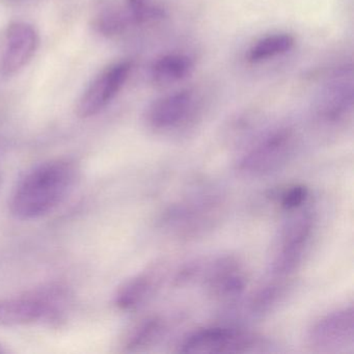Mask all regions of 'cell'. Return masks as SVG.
<instances>
[{
  "mask_svg": "<svg viewBox=\"0 0 354 354\" xmlns=\"http://www.w3.org/2000/svg\"><path fill=\"white\" fill-rule=\"evenodd\" d=\"M75 180V167L67 160L49 161L35 167L16 187L12 212L24 221L47 214L63 202Z\"/></svg>",
  "mask_w": 354,
  "mask_h": 354,
  "instance_id": "1",
  "label": "cell"
},
{
  "mask_svg": "<svg viewBox=\"0 0 354 354\" xmlns=\"http://www.w3.org/2000/svg\"><path fill=\"white\" fill-rule=\"evenodd\" d=\"M268 339L236 327L211 326L186 335L178 346L181 353H262L269 351Z\"/></svg>",
  "mask_w": 354,
  "mask_h": 354,
  "instance_id": "2",
  "label": "cell"
},
{
  "mask_svg": "<svg viewBox=\"0 0 354 354\" xmlns=\"http://www.w3.org/2000/svg\"><path fill=\"white\" fill-rule=\"evenodd\" d=\"M292 213L279 231L271 263V277L283 281H288L299 268L315 230L312 212L302 208Z\"/></svg>",
  "mask_w": 354,
  "mask_h": 354,
  "instance_id": "3",
  "label": "cell"
},
{
  "mask_svg": "<svg viewBox=\"0 0 354 354\" xmlns=\"http://www.w3.org/2000/svg\"><path fill=\"white\" fill-rule=\"evenodd\" d=\"M295 134L288 128L271 130L246 147L237 161L240 173L250 177L270 175L285 167L295 152Z\"/></svg>",
  "mask_w": 354,
  "mask_h": 354,
  "instance_id": "4",
  "label": "cell"
},
{
  "mask_svg": "<svg viewBox=\"0 0 354 354\" xmlns=\"http://www.w3.org/2000/svg\"><path fill=\"white\" fill-rule=\"evenodd\" d=\"M221 205V198L215 194H196L171 207L163 217V225L180 237H194L218 221Z\"/></svg>",
  "mask_w": 354,
  "mask_h": 354,
  "instance_id": "5",
  "label": "cell"
},
{
  "mask_svg": "<svg viewBox=\"0 0 354 354\" xmlns=\"http://www.w3.org/2000/svg\"><path fill=\"white\" fill-rule=\"evenodd\" d=\"M313 351L337 353L354 344L353 308L351 306L328 313L314 322L308 330Z\"/></svg>",
  "mask_w": 354,
  "mask_h": 354,
  "instance_id": "6",
  "label": "cell"
},
{
  "mask_svg": "<svg viewBox=\"0 0 354 354\" xmlns=\"http://www.w3.org/2000/svg\"><path fill=\"white\" fill-rule=\"evenodd\" d=\"M131 70L132 64L128 61L113 64L103 70L80 97L76 106L78 117L88 119L109 106L125 86Z\"/></svg>",
  "mask_w": 354,
  "mask_h": 354,
  "instance_id": "7",
  "label": "cell"
},
{
  "mask_svg": "<svg viewBox=\"0 0 354 354\" xmlns=\"http://www.w3.org/2000/svg\"><path fill=\"white\" fill-rule=\"evenodd\" d=\"M165 16V10L158 6L149 3L142 5L127 3L124 7L115 6L101 12L95 21V26L103 36L115 37L123 34L132 26L161 21Z\"/></svg>",
  "mask_w": 354,
  "mask_h": 354,
  "instance_id": "8",
  "label": "cell"
},
{
  "mask_svg": "<svg viewBox=\"0 0 354 354\" xmlns=\"http://www.w3.org/2000/svg\"><path fill=\"white\" fill-rule=\"evenodd\" d=\"M196 100L192 91L184 90L161 97L147 111V123L155 131L169 132L188 123L194 113Z\"/></svg>",
  "mask_w": 354,
  "mask_h": 354,
  "instance_id": "9",
  "label": "cell"
},
{
  "mask_svg": "<svg viewBox=\"0 0 354 354\" xmlns=\"http://www.w3.org/2000/svg\"><path fill=\"white\" fill-rule=\"evenodd\" d=\"M39 44L40 37L34 26L26 22H12L6 32L1 72L8 76L19 72L36 55Z\"/></svg>",
  "mask_w": 354,
  "mask_h": 354,
  "instance_id": "10",
  "label": "cell"
},
{
  "mask_svg": "<svg viewBox=\"0 0 354 354\" xmlns=\"http://www.w3.org/2000/svg\"><path fill=\"white\" fill-rule=\"evenodd\" d=\"M205 283L213 297L233 301L243 293L246 275L239 261L233 257H223L207 268Z\"/></svg>",
  "mask_w": 354,
  "mask_h": 354,
  "instance_id": "11",
  "label": "cell"
},
{
  "mask_svg": "<svg viewBox=\"0 0 354 354\" xmlns=\"http://www.w3.org/2000/svg\"><path fill=\"white\" fill-rule=\"evenodd\" d=\"M353 104L351 70H339L321 93L317 115L326 124L343 121L351 113Z\"/></svg>",
  "mask_w": 354,
  "mask_h": 354,
  "instance_id": "12",
  "label": "cell"
},
{
  "mask_svg": "<svg viewBox=\"0 0 354 354\" xmlns=\"http://www.w3.org/2000/svg\"><path fill=\"white\" fill-rule=\"evenodd\" d=\"M44 319V310L35 295L0 300V326H20Z\"/></svg>",
  "mask_w": 354,
  "mask_h": 354,
  "instance_id": "13",
  "label": "cell"
},
{
  "mask_svg": "<svg viewBox=\"0 0 354 354\" xmlns=\"http://www.w3.org/2000/svg\"><path fill=\"white\" fill-rule=\"evenodd\" d=\"M157 277L155 273H142L124 283L115 296V304L122 310H136L144 306L155 293Z\"/></svg>",
  "mask_w": 354,
  "mask_h": 354,
  "instance_id": "14",
  "label": "cell"
},
{
  "mask_svg": "<svg viewBox=\"0 0 354 354\" xmlns=\"http://www.w3.org/2000/svg\"><path fill=\"white\" fill-rule=\"evenodd\" d=\"M194 70V61L188 55L173 53L157 59L153 64L151 75L155 84L169 86L185 80Z\"/></svg>",
  "mask_w": 354,
  "mask_h": 354,
  "instance_id": "15",
  "label": "cell"
},
{
  "mask_svg": "<svg viewBox=\"0 0 354 354\" xmlns=\"http://www.w3.org/2000/svg\"><path fill=\"white\" fill-rule=\"evenodd\" d=\"M165 330V323L158 316L147 317L136 323L124 341L126 351H142L156 344Z\"/></svg>",
  "mask_w": 354,
  "mask_h": 354,
  "instance_id": "16",
  "label": "cell"
},
{
  "mask_svg": "<svg viewBox=\"0 0 354 354\" xmlns=\"http://www.w3.org/2000/svg\"><path fill=\"white\" fill-rule=\"evenodd\" d=\"M295 44V39L289 34H274L257 41L248 53L250 63L258 64L289 53Z\"/></svg>",
  "mask_w": 354,
  "mask_h": 354,
  "instance_id": "17",
  "label": "cell"
},
{
  "mask_svg": "<svg viewBox=\"0 0 354 354\" xmlns=\"http://www.w3.org/2000/svg\"><path fill=\"white\" fill-rule=\"evenodd\" d=\"M287 289V281L274 279L257 290L250 301V312L257 316H263L272 310L281 301Z\"/></svg>",
  "mask_w": 354,
  "mask_h": 354,
  "instance_id": "18",
  "label": "cell"
},
{
  "mask_svg": "<svg viewBox=\"0 0 354 354\" xmlns=\"http://www.w3.org/2000/svg\"><path fill=\"white\" fill-rule=\"evenodd\" d=\"M310 192L304 184H294L287 186L277 196V203L283 210L295 212L306 206Z\"/></svg>",
  "mask_w": 354,
  "mask_h": 354,
  "instance_id": "19",
  "label": "cell"
},
{
  "mask_svg": "<svg viewBox=\"0 0 354 354\" xmlns=\"http://www.w3.org/2000/svg\"><path fill=\"white\" fill-rule=\"evenodd\" d=\"M130 5H142V3H149V0H127Z\"/></svg>",
  "mask_w": 354,
  "mask_h": 354,
  "instance_id": "20",
  "label": "cell"
},
{
  "mask_svg": "<svg viewBox=\"0 0 354 354\" xmlns=\"http://www.w3.org/2000/svg\"><path fill=\"white\" fill-rule=\"evenodd\" d=\"M1 352H3V350L0 348V353H1Z\"/></svg>",
  "mask_w": 354,
  "mask_h": 354,
  "instance_id": "21",
  "label": "cell"
}]
</instances>
